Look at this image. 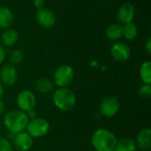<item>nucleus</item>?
I'll return each mask as SVG.
<instances>
[{"instance_id":"f257e3e1","label":"nucleus","mask_w":151,"mask_h":151,"mask_svg":"<svg viewBox=\"0 0 151 151\" xmlns=\"http://www.w3.org/2000/svg\"><path fill=\"white\" fill-rule=\"evenodd\" d=\"M5 128L12 134H17L27 129L29 119L25 111L19 109H13L6 112L3 119Z\"/></svg>"},{"instance_id":"f03ea898","label":"nucleus","mask_w":151,"mask_h":151,"mask_svg":"<svg viewBox=\"0 0 151 151\" xmlns=\"http://www.w3.org/2000/svg\"><path fill=\"white\" fill-rule=\"evenodd\" d=\"M118 138L106 128H98L91 136V144L96 151H114Z\"/></svg>"},{"instance_id":"7ed1b4c3","label":"nucleus","mask_w":151,"mask_h":151,"mask_svg":"<svg viewBox=\"0 0 151 151\" xmlns=\"http://www.w3.org/2000/svg\"><path fill=\"white\" fill-rule=\"evenodd\" d=\"M52 101L57 109L61 111H69L76 104V95L68 88H58L52 95Z\"/></svg>"},{"instance_id":"20e7f679","label":"nucleus","mask_w":151,"mask_h":151,"mask_svg":"<svg viewBox=\"0 0 151 151\" xmlns=\"http://www.w3.org/2000/svg\"><path fill=\"white\" fill-rule=\"evenodd\" d=\"M74 77L73 68L70 65H61L53 73V83L58 88H67Z\"/></svg>"},{"instance_id":"39448f33","label":"nucleus","mask_w":151,"mask_h":151,"mask_svg":"<svg viewBox=\"0 0 151 151\" xmlns=\"http://www.w3.org/2000/svg\"><path fill=\"white\" fill-rule=\"evenodd\" d=\"M26 130L33 138H42L50 131V123L43 118L36 117L29 119Z\"/></svg>"},{"instance_id":"423d86ee","label":"nucleus","mask_w":151,"mask_h":151,"mask_svg":"<svg viewBox=\"0 0 151 151\" xmlns=\"http://www.w3.org/2000/svg\"><path fill=\"white\" fill-rule=\"evenodd\" d=\"M119 108H120L119 101L118 97H116L115 96H108L104 97L99 105L100 113L104 117L108 119L116 116L119 111Z\"/></svg>"},{"instance_id":"0eeeda50","label":"nucleus","mask_w":151,"mask_h":151,"mask_svg":"<svg viewBox=\"0 0 151 151\" xmlns=\"http://www.w3.org/2000/svg\"><path fill=\"white\" fill-rule=\"evenodd\" d=\"M16 104L19 110L27 113L32 110H35L36 105V97L32 91L24 89L17 95Z\"/></svg>"},{"instance_id":"6e6552de","label":"nucleus","mask_w":151,"mask_h":151,"mask_svg":"<svg viewBox=\"0 0 151 151\" xmlns=\"http://www.w3.org/2000/svg\"><path fill=\"white\" fill-rule=\"evenodd\" d=\"M35 20L37 24L45 29H50L53 27L56 24L57 18L55 13L49 8L43 7L36 11Z\"/></svg>"},{"instance_id":"1a4fd4ad","label":"nucleus","mask_w":151,"mask_h":151,"mask_svg":"<svg viewBox=\"0 0 151 151\" xmlns=\"http://www.w3.org/2000/svg\"><path fill=\"white\" fill-rule=\"evenodd\" d=\"M19 78L18 71L15 65L5 64L0 69V82L6 86H13Z\"/></svg>"},{"instance_id":"9d476101","label":"nucleus","mask_w":151,"mask_h":151,"mask_svg":"<svg viewBox=\"0 0 151 151\" xmlns=\"http://www.w3.org/2000/svg\"><path fill=\"white\" fill-rule=\"evenodd\" d=\"M112 58L118 62H126L131 57V50L129 46L124 42H115L110 50Z\"/></svg>"},{"instance_id":"9b49d317","label":"nucleus","mask_w":151,"mask_h":151,"mask_svg":"<svg viewBox=\"0 0 151 151\" xmlns=\"http://www.w3.org/2000/svg\"><path fill=\"white\" fill-rule=\"evenodd\" d=\"M135 16V8L130 3H125L119 6L116 13V18L118 23L120 25H125L127 23L133 22Z\"/></svg>"},{"instance_id":"f8f14e48","label":"nucleus","mask_w":151,"mask_h":151,"mask_svg":"<svg viewBox=\"0 0 151 151\" xmlns=\"http://www.w3.org/2000/svg\"><path fill=\"white\" fill-rule=\"evenodd\" d=\"M34 138L26 131L15 134L13 146L19 151H28L33 146Z\"/></svg>"},{"instance_id":"ddd939ff","label":"nucleus","mask_w":151,"mask_h":151,"mask_svg":"<svg viewBox=\"0 0 151 151\" xmlns=\"http://www.w3.org/2000/svg\"><path fill=\"white\" fill-rule=\"evenodd\" d=\"M135 144L137 148L142 151H148L151 148V130L150 128L146 127L141 129L136 137H135Z\"/></svg>"},{"instance_id":"4468645a","label":"nucleus","mask_w":151,"mask_h":151,"mask_svg":"<svg viewBox=\"0 0 151 151\" xmlns=\"http://www.w3.org/2000/svg\"><path fill=\"white\" fill-rule=\"evenodd\" d=\"M1 44L4 47H12L15 45L19 40V33L13 28H7L1 35Z\"/></svg>"},{"instance_id":"2eb2a0df","label":"nucleus","mask_w":151,"mask_h":151,"mask_svg":"<svg viewBox=\"0 0 151 151\" xmlns=\"http://www.w3.org/2000/svg\"><path fill=\"white\" fill-rule=\"evenodd\" d=\"M13 12L7 6H1L0 7V28L7 29L10 28L13 22Z\"/></svg>"},{"instance_id":"dca6fc26","label":"nucleus","mask_w":151,"mask_h":151,"mask_svg":"<svg viewBox=\"0 0 151 151\" xmlns=\"http://www.w3.org/2000/svg\"><path fill=\"white\" fill-rule=\"evenodd\" d=\"M35 89L42 94H49L54 89V83L52 80L47 77H42L35 81Z\"/></svg>"},{"instance_id":"f3484780","label":"nucleus","mask_w":151,"mask_h":151,"mask_svg":"<svg viewBox=\"0 0 151 151\" xmlns=\"http://www.w3.org/2000/svg\"><path fill=\"white\" fill-rule=\"evenodd\" d=\"M105 35L109 40L118 41L122 38V25L119 23H112L107 27Z\"/></svg>"},{"instance_id":"a211bd4d","label":"nucleus","mask_w":151,"mask_h":151,"mask_svg":"<svg viewBox=\"0 0 151 151\" xmlns=\"http://www.w3.org/2000/svg\"><path fill=\"white\" fill-rule=\"evenodd\" d=\"M137 146L135 142L129 137H123L117 142L114 151H136Z\"/></svg>"},{"instance_id":"6ab92c4d","label":"nucleus","mask_w":151,"mask_h":151,"mask_svg":"<svg viewBox=\"0 0 151 151\" xmlns=\"http://www.w3.org/2000/svg\"><path fill=\"white\" fill-rule=\"evenodd\" d=\"M138 35L137 26L134 22L122 25V37L128 41H132L136 38Z\"/></svg>"},{"instance_id":"aec40b11","label":"nucleus","mask_w":151,"mask_h":151,"mask_svg":"<svg viewBox=\"0 0 151 151\" xmlns=\"http://www.w3.org/2000/svg\"><path fill=\"white\" fill-rule=\"evenodd\" d=\"M139 74L143 84H151V62L150 60L144 61L139 70Z\"/></svg>"},{"instance_id":"412c9836","label":"nucleus","mask_w":151,"mask_h":151,"mask_svg":"<svg viewBox=\"0 0 151 151\" xmlns=\"http://www.w3.org/2000/svg\"><path fill=\"white\" fill-rule=\"evenodd\" d=\"M24 59V53L22 50L19 49H15L12 50L9 54V61L10 64L15 65H19Z\"/></svg>"},{"instance_id":"4be33fe9","label":"nucleus","mask_w":151,"mask_h":151,"mask_svg":"<svg viewBox=\"0 0 151 151\" xmlns=\"http://www.w3.org/2000/svg\"><path fill=\"white\" fill-rule=\"evenodd\" d=\"M139 96L143 99H150L151 97V86L150 84H143L139 88Z\"/></svg>"},{"instance_id":"5701e85b","label":"nucleus","mask_w":151,"mask_h":151,"mask_svg":"<svg viewBox=\"0 0 151 151\" xmlns=\"http://www.w3.org/2000/svg\"><path fill=\"white\" fill-rule=\"evenodd\" d=\"M0 151H14V148L9 140L0 137Z\"/></svg>"},{"instance_id":"b1692460","label":"nucleus","mask_w":151,"mask_h":151,"mask_svg":"<svg viewBox=\"0 0 151 151\" xmlns=\"http://www.w3.org/2000/svg\"><path fill=\"white\" fill-rule=\"evenodd\" d=\"M33 4L36 10H40L44 7L45 1L44 0H33Z\"/></svg>"},{"instance_id":"393cba45","label":"nucleus","mask_w":151,"mask_h":151,"mask_svg":"<svg viewBox=\"0 0 151 151\" xmlns=\"http://www.w3.org/2000/svg\"><path fill=\"white\" fill-rule=\"evenodd\" d=\"M5 54H6V51H5V49L4 47L0 43V65L3 64L4 58H5Z\"/></svg>"},{"instance_id":"a878e982","label":"nucleus","mask_w":151,"mask_h":151,"mask_svg":"<svg viewBox=\"0 0 151 151\" xmlns=\"http://www.w3.org/2000/svg\"><path fill=\"white\" fill-rule=\"evenodd\" d=\"M144 48L149 54L151 53V38H148L144 43Z\"/></svg>"},{"instance_id":"bb28decb","label":"nucleus","mask_w":151,"mask_h":151,"mask_svg":"<svg viewBox=\"0 0 151 151\" xmlns=\"http://www.w3.org/2000/svg\"><path fill=\"white\" fill-rule=\"evenodd\" d=\"M27 117H28L29 119H35V118L37 117V113H36V111L35 110H32V111L27 112Z\"/></svg>"},{"instance_id":"cd10ccee","label":"nucleus","mask_w":151,"mask_h":151,"mask_svg":"<svg viewBox=\"0 0 151 151\" xmlns=\"http://www.w3.org/2000/svg\"><path fill=\"white\" fill-rule=\"evenodd\" d=\"M4 110H5V105H4V102H3V101H2V99H1V100H0V117L3 115V113H4Z\"/></svg>"},{"instance_id":"c85d7f7f","label":"nucleus","mask_w":151,"mask_h":151,"mask_svg":"<svg viewBox=\"0 0 151 151\" xmlns=\"http://www.w3.org/2000/svg\"><path fill=\"white\" fill-rule=\"evenodd\" d=\"M4 89L3 84L0 82V100L3 98V96H4Z\"/></svg>"},{"instance_id":"c756f323","label":"nucleus","mask_w":151,"mask_h":151,"mask_svg":"<svg viewBox=\"0 0 151 151\" xmlns=\"http://www.w3.org/2000/svg\"><path fill=\"white\" fill-rule=\"evenodd\" d=\"M148 151H149V150H148Z\"/></svg>"}]
</instances>
